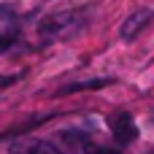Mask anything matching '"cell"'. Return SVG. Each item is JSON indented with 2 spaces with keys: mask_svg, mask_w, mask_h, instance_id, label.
<instances>
[{
  "mask_svg": "<svg viewBox=\"0 0 154 154\" xmlns=\"http://www.w3.org/2000/svg\"><path fill=\"white\" fill-rule=\"evenodd\" d=\"M84 154H122L119 149H108V146H97V143H87Z\"/></svg>",
  "mask_w": 154,
  "mask_h": 154,
  "instance_id": "52a82bcc",
  "label": "cell"
},
{
  "mask_svg": "<svg viewBox=\"0 0 154 154\" xmlns=\"http://www.w3.org/2000/svg\"><path fill=\"white\" fill-rule=\"evenodd\" d=\"M19 154H60V149H54L51 143H46V141H27Z\"/></svg>",
  "mask_w": 154,
  "mask_h": 154,
  "instance_id": "5b68a950",
  "label": "cell"
},
{
  "mask_svg": "<svg viewBox=\"0 0 154 154\" xmlns=\"http://www.w3.org/2000/svg\"><path fill=\"white\" fill-rule=\"evenodd\" d=\"M111 133H114L116 143H122V146L125 143H133L138 138V127H135V122H133L130 114H119L114 119V125H111Z\"/></svg>",
  "mask_w": 154,
  "mask_h": 154,
  "instance_id": "3957f363",
  "label": "cell"
},
{
  "mask_svg": "<svg viewBox=\"0 0 154 154\" xmlns=\"http://www.w3.org/2000/svg\"><path fill=\"white\" fill-rule=\"evenodd\" d=\"M19 76H0V87H8L11 81H16Z\"/></svg>",
  "mask_w": 154,
  "mask_h": 154,
  "instance_id": "ba28073f",
  "label": "cell"
},
{
  "mask_svg": "<svg viewBox=\"0 0 154 154\" xmlns=\"http://www.w3.org/2000/svg\"><path fill=\"white\" fill-rule=\"evenodd\" d=\"M152 19H154V11H152V8H141V11H135V14H130L127 22L122 24V38H127V41L135 38V35H138V32H141Z\"/></svg>",
  "mask_w": 154,
  "mask_h": 154,
  "instance_id": "277c9868",
  "label": "cell"
},
{
  "mask_svg": "<svg viewBox=\"0 0 154 154\" xmlns=\"http://www.w3.org/2000/svg\"><path fill=\"white\" fill-rule=\"evenodd\" d=\"M81 14L79 11H60V14H51L43 24H41V35L43 38H51V41H60L70 32H76L81 27Z\"/></svg>",
  "mask_w": 154,
  "mask_h": 154,
  "instance_id": "6da1fadb",
  "label": "cell"
},
{
  "mask_svg": "<svg viewBox=\"0 0 154 154\" xmlns=\"http://www.w3.org/2000/svg\"><path fill=\"white\" fill-rule=\"evenodd\" d=\"M108 79H100V81H81V84H68L60 89V95H70V92H81V89H97V87H106Z\"/></svg>",
  "mask_w": 154,
  "mask_h": 154,
  "instance_id": "8992f818",
  "label": "cell"
},
{
  "mask_svg": "<svg viewBox=\"0 0 154 154\" xmlns=\"http://www.w3.org/2000/svg\"><path fill=\"white\" fill-rule=\"evenodd\" d=\"M19 30H22L19 14H16L11 5H0V51H8V49L16 43Z\"/></svg>",
  "mask_w": 154,
  "mask_h": 154,
  "instance_id": "7a4b0ae2",
  "label": "cell"
}]
</instances>
